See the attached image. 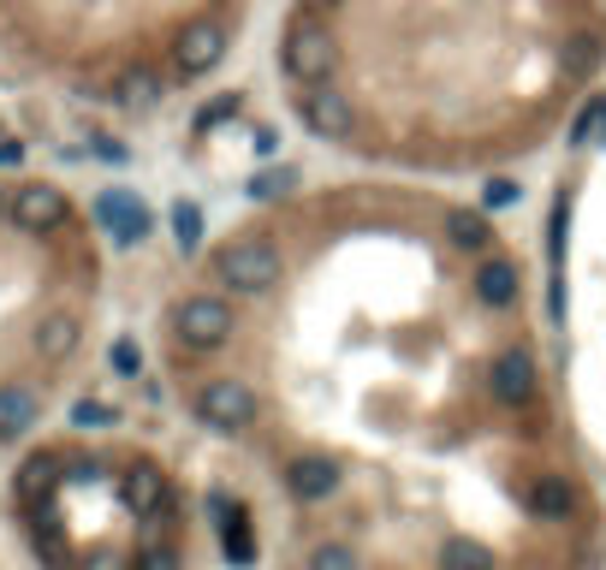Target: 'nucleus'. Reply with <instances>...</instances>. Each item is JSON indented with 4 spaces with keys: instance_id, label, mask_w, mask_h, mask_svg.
<instances>
[{
    "instance_id": "1",
    "label": "nucleus",
    "mask_w": 606,
    "mask_h": 570,
    "mask_svg": "<svg viewBox=\"0 0 606 570\" xmlns=\"http://www.w3.org/2000/svg\"><path fill=\"white\" fill-rule=\"evenodd\" d=\"M209 286L232 333L172 369L280 506L274 570H606V499L481 209L321 184L232 227Z\"/></svg>"
},
{
    "instance_id": "2",
    "label": "nucleus",
    "mask_w": 606,
    "mask_h": 570,
    "mask_svg": "<svg viewBox=\"0 0 606 570\" xmlns=\"http://www.w3.org/2000/svg\"><path fill=\"white\" fill-rule=\"evenodd\" d=\"M327 30V83L304 126L423 179L529 161L606 72L600 0H304Z\"/></svg>"
},
{
    "instance_id": "3",
    "label": "nucleus",
    "mask_w": 606,
    "mask_h": 570,
    "mask_svg": "<svg viewBox=\"0 0 606 570\" xmlns=\"http://www.w3.org/2000/svg\"><path fill=\"white\" fill-rule=\"evenodd\" d=\"M232 19H202V24H190L179 48H172V66L167 72L172 78H185V83H197V78H209L220 60H227V48H232Z\"/></svg>"
},
{
    "instance_id": "4",
    "label": "nucleus",
    "mask_w": 606,
    "mask_h": 570,
    "mask_svg": "<svg viewBox=\"0 0 606 570\" xmlns=\"http://www.w3.org/2000/svg\"><path fill=\"white\" fill-rule=\"evenodd\" d=\"M7 220H12L19 232H30V238H48V232L72 227V202H66V190H60V184L30 179V184L12 190V209H7Z\"/></svg>"
},
{
    "instance_id": "5",
    "label": "nucleus",
    "mask_w": 606,
    "mask_h": 570,
    "mask_svg": "<svg viewBox=\"0 0 606 570\" xmlns=\"http://www.w3.org/2000/svg\"><path fill=\"white\" fill-rule=\"evenodd\" d=\"M42 417V387L37 380H0V440H19Z\"/></svg>"
},
{
    "instance_id": "6",
    "label": "nucleus",
    "mask_w": 606,
    "mask_h": 570,
    "mask_svg": "<svg viewBox=\"0 0 606 570\" xmlns=\"http://www.w3.org/2000/svg\"><path fill=\"white\" fill-rule=\"evenodd\" d=\"M96 214H101V227H108L119 244H137V238L149 232V209L131 197V190H101Z\"/></svg>"
},
{
    "instance_id": "7",
    "label": "nucleus",
    "mask_w": 606,
    "mask_h": 570,
    "mask_svg": "<svg viewBox=\"0 0 606 570\" xmlns=\"http://www.w3.org/2000/svg\"><path fill=\"white\" fill-rule=\"evenodd\" d=\"M172 227H179V244H197V209H190V202H179V209H172Z\"/></svg>"
},
{
    "instance_id": "8",
    "label": "nucleus",
    "mask_w": 606,
    "mask_h": 570,
    "mask_svg": "<svg viewBox=\"0 0 606 570\" xmlns=\"http://www.w3.org/2000/svg\"><path fill=\"white\" fill-rule=\"evenodd\" d=\"M7 209H12V190H7V184H0V214H7Z\"/></svg>"
},
{
    "instance_id": "9",
    "label": "nucleus",
    "mask_w": 606,
    "mask_h": 570,
    "mask_svg": "<svg viewBox=\"0 0 606 570\" xmlns=\"http://www.w3.org/2000/svg\"><path fill=\"white\" fill-rule=\"evenodd\" d=\"M600 344H606V291H600Z\"/></svg>"
}]
</instances>
